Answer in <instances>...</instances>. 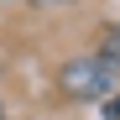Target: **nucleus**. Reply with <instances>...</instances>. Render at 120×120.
Listing matches in <instances>:
<instances>
[{"label":"nucleus","instance_id":"f257e3e1","mask_svg":"<svg viewBox=\"0 0 120 120\" xmlns=\"http://www.w3.org/2000/svg\"><path fill=\"white\" fill-rule=\"evenodd\" d=\"M63 89H68V94L94 99V94H105V89H110V68L99 63V57H78V63H68V68H63Z\"/></svg>","mask_w":120,"mask_h":120},{"label":"nucleus","instance_id":"7ed1b4c3","mask_svg":"<svg viewBox=\"0 0 120 120\" xmlns=\"http://www.w3.org/2000/svg\"><path fill=\"white\" fill-rule=\"evenodd\" d=\"M105 120H120V94H110V99H105Z\"/></svg>","mask_w":120,"mask_h":120},{"label":"nucleus","instance_id":"f03ea898","mask_svg":"<svg viewBox=\"0 0 120 120\" xmlns=\"http://www.w3.org/2000/svg\"><path fill=\"white\" fill-rule=\"evenodd\" d=\"M99 63H105V68H110V73H115V68H120V26H115V31H110V37H105V47H99Z\"/></svg>","mask_w":120,"mask_h":120}]
</instances>
